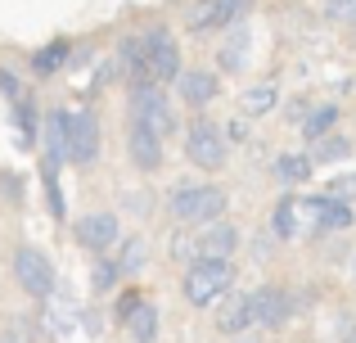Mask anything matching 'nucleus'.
Here are the masks:
<instances>
[{
	"label": "nucleus",
	"instance_id": "nucleus-1",
	"mask_svg": "<svg viewBox=\"0 0 356 343\" xmlns=\"http://www.w3.org/2000/svg\"><path fill=\"white\" fill-rule=\"evenodd\" d=\"M235 285V262L230 257H194L181 276V294L190 308H212L221 294H230Z\"/></svg>",
	"mask_w": 356,
	"mask_h": 343
},
{
	"label": "nucleus",
	"instance_id": "nucleus-2",
	"mask_svg": "<svg viewBox=\"0 0 356 343\" xmlns=\"http://www.w3.org/2000/svg\"><path fill=\"white\" fill-rule=\"evenodd\" d=\"M230 194L221 185H176L172 190V217L190 221V226H208L226 212Z\"/></svg>",
	"mask_w": 356,
	"mask_h": 343
},
{
	"label": "nucleus",
	"instance_id": "nucleus-3",
	"mask_svg": "<svg viewBox=\"0 0 356 343\" xmlns=\"http://www.w3.org/2000/svg\"><path fill=\"white\" fill-rule=\"evenodd\" d=\"M140 59H145V81H154V86H167L181 77V45L167 27H149L140 36Z\"/></svg>",
	"mask_w": 356,
	"mask_h": 343
},
{
	"label": "nucleus",
	"instance_id": "nucleus-4",
	"mask_svg": "<svg viewBox=\"0 0 356 343\" xmlns=\"http://www.w3.org/2000/svg\"><path fill=\"white\" fill-rule=\"evenodd\" d=\"M257 0H194L185 9V32H230L252 14Z\"/></svg>",
	"mask_w": 356,
	"mask_h": 343
},
{
	"label": "nucleus",
	"instance_id": "nucleus-5",
	"mask_svg": "<svg viewBox=\"0 0 356 343\" xmlns=\"http://www.w3.org/2000/svg\"><path fill=\"white\" fill-rule=\"evenodd\" d=\"M185 154H190L194 168L217 172V168H226L230 141H226V131H221V127L212 122V118H194L190 131H185Z\"/></svg>",
	"mask_w": 356,
	"mask_h": 343
},
{
	"label": "nucleus",
	"instance_id": "nucleus-6",
	"mask_svg": "<svg viewBox=\"0 0 356 343\" xmlns=\"http://www.w3.org/2000/svg\"><path fill=\"white\" fill-rule=\"evenodd\" d=\"M14 280L23 285V294L27 298H36V303H45L54 294V262L41 253L36 244H18L14 248Z\"/></svg>",
	"mask_w": 356,
	"mask_h": 343
},
{
	"label": "nucleus",
	"instance_id": "nucleus-7",
	"mask_svg": "<svg viewBox=\"0 0 356 343\" xmlns=\"http://www.w3.org/2000/svg\"><path fill=\"white\" fill-rule=\"evenodd\" d=\"M0 95H5L9 118H14V127H18V145H23V150H32L36 136H41V118H36V99H32V90H27L9 68H0Z\"/></svg>",
	"mask_w": 356,
	"mask_h": 343
},
{
	"label": "nucleus",
	"instance_id": "nucleus-8",
	"mask_svg": "<svg viewBox=\"0 0 356 343\" xmlns=\"http://www.w3.org/2000/svg\"><path fill=\"white\" fill-rule=\"evenodd\" d=\"M131 122L154 127L163 141L176 131V109H172V99L163 95V86H154V81H145V86H131Z\"/></svg>",
	"mask_w": 356,
	"mask_h": 343
},
{
	"label": "nucleus",
	"instance_id": "nucleus-9",
	"mask_svg": "<svg viewBox=\"0 0 356 343\" xmlns=\"http://www.w3.org/2000/svg\"><path fill=\"white\" fill-rule=\"evenodd\" d=\"M99 159V118L90 109L68 113V163L72 168H90Z\"/></svg>",
	"mask_w": 356,
	"mask_h": 343
},
{
	"label": "nucleus",
	"instance_id": "nucleus-10",
	"mask_svg": "<svg viewBox=\"0 0 356 343\" xmlns=\"http://www.w3.org/2000/svg\"><path fill=\"white\" fill-rule=\"evenodd\" d=\"M72 239H77L86 253H113L118 239H122V226L113 212H86V217H77V226H72Z\"/></svg>",
	"mask_w": 356,
	"mask_h": 343
},
{
	"label": "nucleus",
	"instance_id": "nucleus-11",
	"mask_svg": "<svg viewBox=\"0 0 356 343\" xmlns=\"http://www.w3.org/2000/svg\"><path fill=\"white\" fill-rule=\"evenodd\" d=\"M257 326V312H252V294H221L217 298V330L221 335H248Z\"/></svg>",
	"mask_w": 356,
	"mask_h": 343
},
{
	"label": "nucleus",
	"instance_id": "nucleus-12",
	"mask_svg": "<svg viewBox=\"0 0 356 343\" xmlns=\"http://www.w3.org/2000/svg\"><path fill=\"white\" fill-rule=\"evenodd\" d=\"M127 159L136 163L140 172H158V168H163V136H158L154 127H145V122H131V131H127Z\"/></svg>",
	"mask_w": 356,
	"mask_h": 343
},
{
	"label": "nucleus",
	"instance_id": "nucleus-13",
	"mask_svg": "<svg viewBox=\"0 0 356 343\" xmlns=\"http://www.w3.org/2000/svg\"><path fill=\"white\" fill-rule=\"evenodd\" d=\"M252 312H257V326L280 330L289 317H293V294H289L284 285H266V289L252 294Z\"/></svg>",
	"mask_w": 356,
	"mask_h": 343
},
{
	"label": "nucleus",
	"instance_id": "nucleus-14",
	"mask_svg": "<svg viewBox=\"0 0 356 343\" xmlns=\"http://www.w3.org/2000/svg\"><path fill=\"white\" fill-rule=\"evenodd\" d=\"M239 248V230L230 226V221H208L203 230H194V253L199 257H235Z\"/></svg>",
	"mask_w": 356,
	"mask_h": 343
},
{
	"label": "nucleus",
	"instance_id": "nucleus-15",
	"mask_svg": "<svg viewBox=\"0 0 356 343\" xmlns=\"http://www.w3.org/2000/svg\"><path fill=\"white\" fill-rule=\"evenodd\" d=\"M176 81H181V104H190V109L212 104L217 90H221V81H217V72H212V68H190V72H181Z\"/></svg>",
	"mask_w": 356,
	"mask_h": 343
},
{
	"label": "nucleus",
	"instance_id": "nucleus-16",
	"mask_svg": "<svg viewBox=\"0 0 356 343\" xmlns=\"http://www.w3.org/2000/svg\"><path fill=\"white\" fill-rule=\"evenodd\" d=\"M270 230H275V239H293L307 230V212H302V199L298 194H284V199L275 203V212H270Z\"/></svg>",
	"mask_w": 356,
	"mask_h": 343
},
{
	"label": "nucleus",
	"instance_id": "nucleus-17",
	"mask_svg": "<svg viewBox=\"0 0 356 343\" xmlns=\"http://www.w3.org/2000/svg\"><path fill=\"white\" fill-rule=\"evenodd\" d=\"M41 136H45V159L68 163V109H50L41 122Z\"/></svg>",
	"mask_w": 356,
	"mask_h": 343
},
{
	"label": "nucleus",
	"instance_id": "nucleus-18",
	"mask_svg": "<svg viewBox=\"0 0 356 343\" xmlns=\"http://www.w3.org/2000/svg\"><path fill=\"white\" fill-rule=\"evenodd\" d=\"M68 63H72V41H63V36L50 41V45H41V50L32 54V72L36 77H54V72L68 68Z\"/></svg>",
	"mask_w": 356,
	"mask_h": 343
},
{
	"label": "nucleus",
	"instance_id": "nucleus-19",
	"mask_svg": "<svg viewBox=\"0 0 356 343\" xmlns=\"http://www.w3.org/2000/svg\"><path fill=\"white\" fill-rule=\"evenodd\" d=\"M59 168H63V163L41 159V190H45V208H50L54 221L68 217V208H63V181H59Z\"/></svg>",
	"mask_w": 356,
	"mask_h": 343
},
{
	"label": "nucleus",
	"instance_id": "nucleus-20",
	"mask_svg": "<svg viewBox=\"0 0 356 343\" xmlns=\"http://www.w3.org/2000/svg\"><path fill=\"white\" fill-rule=\"evenodd\" d=\"M334 127H339V104L330 99V104H312V113L302 118V127H298V131L307 136V145H316L321 136H330Z\"/></svg>",
	"mask_w": 356,
	"mask_h": 343
},
{
	"label": "nucleus",
	"instance_id": "nucleus-21",
	"mask_svg": "<svg viewBox=\"0 0 356 343\" xmlns=\"http://www.w3.org/2000/svg\"><path fill=\"white\" fill-rule=\"evenodd\" d=\"M113 257H118L122 276H140V271H145V262H149V244H145V235H122Z\"/></svg>",
	"mask_w": 356,
	"mask_h": 343
},
{
	"label": "nucleus",
	"instance_id": "nucleus-22",
	"mask_svg": "<svg viewBox=\"0 0 356 343\" xmlns=\"http://www.w3.org/2000/svg\"><path fill=\"white\" fill-rule=\"evenodd\" d=\"M312 172H316L312 154H280V159H275V176L284 185H307V181H312Z\"/></svg>",
	"mask_w": 356,
	"mask_h": 343
},
{
	"label": "nucleus",
	"instance_id": "nucleus-23",
	"mask_svg": "<svg viewBox=\"0 0 356 343\" xmlns=\"http://www.w3.org/2000/svg\"><path fill=\"white\" fill-rule=\"evenodd\" d=\"M127 335L131 343H158V308L154 303H140L136 312H131V321H127Z\"/></svg>",
	"mask_w": 356,
	"mask_h": 343
},
{
	"label": "nucleus",
	"instance_id": "nucleus-24",
	"mask_svg": "<svg viewBox=\"0 0 356 343\" xmlns=\"http://www.w3.org/2000/svg\"><path fill=\"white\" fill-rule=\"evenodd\" d=\"M239 104H243V113H248V118H266L270 109L280 104V90H275V81H261V86H248V90H243V99H239Z\"/></svg>",
	"mask_w": 356,
	"mask_h": 343
},
{
	"label": "nucleus",
	"instance_id": "nucleus-25",
	"mask_svg": "<svg viewBox=\"0 0 356 343\" xmlns=\"http://www.w3.org/2000/svg\"><path fill=\"white\" fill-rule=\"evenodd\" d=\"M312 159H316V168H321V163H343V159H352V141L339 136V131H330L312 145Z\"/></svg>",
	"mask_w": 356,
	"mask_h": 343
},
{
	"label": "nucleus",
	"instance_id": "nucleus-26",
	"mask_svg": "<svg viewBox=\"0 0 356 343\" xmlns=\"http://www.w3.org/2000/svg\"><path fill=\"white\" fill-rule=\"evenodd\" d=\"M50 298H54V294H50ZM45 326H50L54 335H68V330L77 326V308H72L68 294H59L54 303H45Z\"/></svg>",
	"mask_w": 356,
	"mask_h": 343
},
{
	"label": "nucleus",
	"instance_id": "nucleus-27",
	"mask_svg": "<svg viewBox=\"0 0 356 343\" xmlns=\"http://www.w3.org/2000/svg\"><path fill=\"white\" fill-rule=\"evenodd\" d=\"M118 280H122L118 257H113V253H99V257H95V271H90V285H95V294L118 289Z\"/></svg>",
	"mask_w": 356,
	"mask_h": 343
},
{
	"label": "nucleus",
	"instance_id": "nucleus-28",
	"mask_svg": "<svg viewBox=\"0 0 356 343\" xmlns=\"http://www.w3.org/2000/svg\"><path fill=\"white\" fill-rule=\"evenodd\" d=\"M243 50H248V27L235 23V27H230V41H226V54H221V63H226V68H239V63H243Z\"/></svg>",
	"mask_w": 356,
	"mask_h": 343
},
{
	"label": "nucleus",
	"instance_id": "nucleus-29",
	"mask_svg": "<svg viewBox=\"0 0 356 343\" xmlns=\"http://www.w3.org/2000/svg\"><path fill=\"white\" fill-rule=\"evenodd\" d=\"M325 199H339V203H356V172H343L334 181H325Z\"/></svg>",
	"mask_w": 356,
	"mask_h": 343
},
{
	"label": "nucleus",
	"instance_id": "nucleus-30",
	"mask_svg": "<svg viewBox=\"0 0 356 343\" xmlns=\"http://www.w3.org/2000/svg\"><path fill=\"white\" fill-rule=\"evenodd\" d=\"M325 18L330 23H356V0H325Z\"/></svg>",
	"mask_w": 356,
	"mask_h": 343
},
{
	"label": "nucleus",
	"instance_id": "nucleus-31",
	"mask_svg": "<svg viewBox=\"0 0 356 343\" xmlns=\"http://www.w3.org/2000/svg\"><path fill=\"white\" fill-rule=\"evenodd\" d=\"M172 257H176L181 266H190L194 257H199V253H194V235H176V239H172Z\"/></svg>",
	"mask_w": 356,
	"mask_h": 343
},
{
	"label": "nucleus",
	"instance_id": "nucleus-32",
	"mask_svg": "<svg viewBox=\"0 0 356 343\" xmlns=\"http://www.w3.org/2000/svg\"><path fill=\"white\" fill-rule=\"evenodd\" d=\"M140 303H145V298H140L136 289H127V294H122V298H118V308H113V312H118V321H122V326H127V321H131V312H136Z\"/></svg>",
	"mask_w": 356,
	"mask_h": 343
},
{
	"label": "nucleus",
	"instance_id": "nucleus-33",
	"mask_svg": "<svg viewBox=\"0 0 356 343\" xmlns=\"http://www.w3.org/2000/svg\"><path fill=\"white\" fill-rule=\"evenodd\" d=\"M0 343H27V321H9L5 335H0Z\"/></svg>",
	"mask_w": 356,
	"mask_h": 343
},
{
	"label": "nucleus",
	"instance_id": "nucleus-34",
	"mask_svg": "<svg viewBox=\"0 0 356 343\" xmlns=\"http://www.w3.org/2000/svg\"><path fill=\"white\" fill-rule=\"evenodd\" d=\"M226 141H235V145H243V141H248V118H230V127H226Z\"/></svg>",
	"mask_w": 356,
	"mask_h": 343
},
{
	"label": "nucleus",
	"instance_id": "nucleus-35",
	"mask_svg": "<svg viewBox=\"0 0 356 343\" xmlns=\"http://www.w3.org/2000/svg\"><path fill=\"white\" fill-rule=\"evenodd\" d=\"M343 343H356V321H343Z\"/></svg>",
	"mask_w": 356,
	"mask_h": 343
},
{
	"label": "nucleus",
	"instance_id": "nucleus-36",
	"mask_svg": "<svg viewBox=\"0 0 356 343\" xmlns=\"http://www.w3.org/2000/svg\"><path fill=\"white\" fill-rule=\"evenodd\" d=\"M235 343H257V339H243V335H235Z\"/></svg>",
	"mask_w": 356,
	"mask_h": 343
},
{
	"label": "nucleus",
	"instance_id": "nucleus-37",
	"mask_svg": "<svg viewBox=\"0 0 356 343\" xmlns=\"http://www.w3.org/2000/svg\"><path fill=\"white\" fill-rule=\"evenodd\" d=\"M352 276H356V262H352Z\"/></svg>",
	"mask_w": 356,
	"mask_h": 343
}]
</instances>
